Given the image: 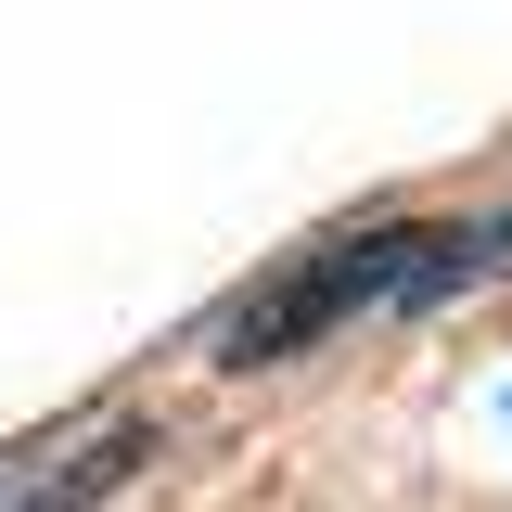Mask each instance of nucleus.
<instances>
[{
  "instance_id": "obj_2",
  "label": "nucleus",
  "mask_w": 512,
  "mask_h": 512,
  "mask_svg": "<svg viewBox=\"0 0 512 512\" xmlns=\"http://www.w3.org/2000/svg\"><path fill=\"white\" fill-rule=\"evenodd\" d=\"M128 461H141V423H103V436H90V448H77V474H64V487H52V500H26V512H77V500H90V487H116V474H128Z\"/></svg>"
},
{
  "instance_id": "obj_1",
  "label": "nucleus",
  "mask_w": 512,
  "mask_h": 512,
  "mask_svg": "<svg viewBox=\"0 0 512 512\" xmlns=\"http://www.w3.org/2000/svg\"><path fill=\"white\" fill-rule=\"evenodd\" d=\"M423 269H436V231H359V244H320L308 269H282L256 308L218 320V359H282V346H308L320 320L372 308V295H423Z\"/></svg>"
}]
</instances>
